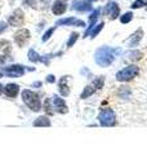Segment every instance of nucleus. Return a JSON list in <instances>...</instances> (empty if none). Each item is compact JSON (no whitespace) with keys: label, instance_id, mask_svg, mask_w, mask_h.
<instances>
[{"label":"nucleus","instance_id":"393cba45","mask_svg":"<svg viewBox=\"0 0 147 155\" xmlns=\"http://www.w3.org/2000/svg\"><path fill=\"white\" fill-rule=\"evenodd\" d=\"M132 19H133V13H132V12H126V13H124L120 17V22L121 23H129Z\"/></svg>","mask_w":147,"mask_h":155},{"label":"nucleus","instance_id":"423d86ee","mask_svg":"<svg viewBox=\"0 0 147 155\" xmlns=\"http://www.w3.org/2000/svg\"><path fill=\"white\" fill-rule=\"evenodd\" d=\"M13 36H14V43H16L18 47H24L28 43V40H30L31 34L27 28H21V30H18Z\"/></svg>","mask_w":147,"mask_h":155},{"label":"nucleus","instance_id":"9b49d317","mask_svg":"<svg viewBox=\"0 0 147 155\" xmlns=\"http://www.w3.org/2000/svg\"><path fill=\"white\" fill-rule=\"evenodd\" d=\"M72 9L77 12H88L92 11V3L90 2H85V0H77L72 4Z\"/></svg>","mask_w":147,"mask_h":155},{"label":"nucleus","instance_id":"2eb2a0df","mask_svg":"<svg viewBox=\"0 0 147 155\" xmlns=\"http://www.w3.org/2000/svg\"><path fill=\"white\" fill-rule=\"evenodd\" d=\"M142 38H143V31H142V28H138V30H136L134 34L129 38V40H128V44L129 47H137L141 43L142 40Z\"/></svg>","mask_w":147,"mask_h":155},{"label":"nucleus","instance_id":"20e7f679","mask_svg":"<svg viewBox=\"0 0 147 155\" xmlns=\"http://www.w3.org/2000/svg\"><path fill=\"white\" fill-rule=\"evenodd\" d=\"M98 123L102 127H114L116 124V114L111 107H105L98 114Z\"/></svg>","mask_w":147,"mask_h":155},{"label":"nucleus","instance_id":"f704fd0d","mask_svg":"<svg viewBox=\"0 0 147 155\" xmlns=\"http://www.w3.org/2000/svg\"><path fill=\"white\" fill-rule=\"evenodd\" d=\"M39 2H41V3H48L49 0H39Z\"/></svg>","mask_w":147,"mask_h":155},{"label":"nucleus","instance_id":"c756f323","mask_svg":"<svg viewBox=\"0 0 147 155\" xmlns=\"http://www.w3.org/2000/svg\"><path fill=\"white\" fill-rule=\"evenodd\" d=\"M7 27H8V23L7 22H4V21L0 22V34H3L4 31H5Z\"/></svg>","mask_w":147,"mask_h":155},{"label":"nucleus","instance_id":"7c9ffc66","mask_svg":"<svg viewBox=\"0 0 147 155\" xmlns=\"http://www.w3.org/2000/svg\"><path fill=\"white\" fill-rule=\"evenodd\" d=\"M47 81H48V83H51V84H53V83H56V78H54V75H48L47 76V79H45Z\"/></svg>","mask_w":147,"mask_h":155},{"label":"nucleus","instance_id":"39448f33","mask_svg":"<svg viewBox=\"0 0 147 155\" xmlns=\"http://www.w3.org/2000/svg\"><path fill=\"white\" fill-rule=\"evenodd\" d=\"M34 71L35 67H26V66H22V65H18V64H14V65H9L7 67H3L2 69V75H5L8 78H19L24 75L26 71Z\"/></svg>","mask_w":147,"mask_h":155},{"label":"nucleus","instance_id":"4be33fe9","mask_svg":"<svg viewBox=\"0 0 147 155\" xmlns=\"http://www.w3.org/2000/svg\"><path fill=\"white\" fill-rule=\"evenodd\" d=\"M27 57H28V60H30L31 62H41V57L43 56H40L38 52H35L34 49H30L28 51Z\"/></svg>","mask_w":147,"mask_h":155},{"label":"nucleus","instance_id":"bb28decb","mask_svg":"<svg viewBox=\"0 0 147 155\" xmlns=\"http://www.w3.org/2000/svg\"><path fill=\"white\" fill-rule=\"evenodd\" d=\"M54 30H56V27H52V28H49V30H47L45 32H44V35H43V38H41V40H43V41H48L49 39H51V36L53 35Z\"/></svg>","mask_w":147,"mask_h":155},{"label":"nucleus","instance_id":"7ed1b4c3","mask_svg":"<svg viewBox=\"0 0 147 155\" xmlns=\"http://www.w3.org/2000/svg\"><path fill=\"white\" fill-rule=\"evenodd\" d=\"M139 74V67L136 66V65H129L124 67V69H121L116 72V80L117 81H121V83H126V81H130L132 79H134V78Z\"/></svg>","mask_w":147,"mask_h":155},{"label":"nucleus","instance_id":"9d476101","mask_svg":"<svg viewBox=\"0 0 147 155\" xmlns=\"http://www.w3.org/2000/svg\"><path fill=\"white\" fill-rule=\"evenodd\" d=\"M105 12H106L107 16L110 17V19H116L117 17H119V14H120V8H119V5H117L116 3L110 2L106 5Z\"/></svg>","mask_w":147,"mask_h":155},{"label":"nucleus","instance_id":"f257e3e1","mask_svg":"<svg viewBox=\"0 0 147 155\" xmlns=\"http://www.w3.org/2000/svg\"><path fill=\"white\" fill-rule=\"evenodd\" d=\"M117 49H112L110 47H101L96 51L94 60L96 64L101 67H109L110 65L114 64L115 61V53Z\"/></svg>","mask_w":147,"mask_h":155},{"label":"nucleus","instance_id":"a878e982","mask_svg":"<svg viewBox=\"0 0 147 155\" xmlns=\"http://www.w3.org/2000/svg\"><path fill=\"white\" fill-rule=\"evenodd\" d=\"M77 39H79V34H77V32H72L70 35V39L67 40V48H71L76 43Z\"/></svg>","mask_w":147,"mask_h":155},{"label":"nucleus","instance_id":"2f4dec72","mask_svg":"<svg viewBox=\"0 0 147 155\" xmlns=\"http://www.w3.org/2000/svg\"><path fill=\"white\" fill-rule=\"evenodd\" d=\"M5 61H7V57L5 56H0V66L5 64Z\"/></svg>","mask_w":147,"mask_h":155},{"label":"nucleus","instance_id":"dca6fc26","mask_svg":"<svg viewBox=\"0 0 147 155\" xmlns=\"http://www.w3.org/2000/svg\"><path fill=\"white\" fill-rule=\"evenodd\" d=\"M32 125L34 127H51L52 122L47 115H41V116H39V118H36L35 120H34Z\"/></svg>","mask_w":147,"mask_h":155},{"label":"nucleus","instance_id":"412c9836","mask_svg":"<svg viewBox=\"0 0 147 155\" xmlns=\"http://www.w3.org/2000/svg\"><path fill=\"white\" fill-rule=\"evenodd\" d=\"M92 85L94 87L97 91L102 89V88H103V85H105V76H97V78H94L93 81H92Z\"/></svg>","mask_w":147,"mask_h":155},{"label":"nucleus","instance_id":"473e14b6","mask_svg":"<svg viewBox=\"0 0 147 155\" xmlns=\"http://www.w3.org/2000/svg\"><path fill=\"white\" fill-rule=\"evenodd\" d=\"M32 87H34V88H40V87H41V81H35V83L32 84Z\"/></svg>","mask_w":147,"mask_h":155},{"label":"nucleus","instance_id":"ddd939ff","mask_svg":"<svg viewBox=\"0 0 147 155\" xmlns=\"http://www.w3.org/2000/svg\"><path fill=\"white\" fill-rule=\"evenodd\" d=\"M67 79L68 76H62L58 81V91H60V94L62 97H67L70 94V87L67 84Z\"/></svg>","mask_w":147,"mask_h":155},{"label":"nucleus","instance_id":"6ab92c4d","mask_svg":"<svg viewBox=\"0 0 147 155\" xmlns=\"http://www.w3.org/2000/svg\"><path fill=\"white\" fill-rule=\"evenodd\" d=\"M96 91H97V89H96V88H94V87H93L92 84H90V85H87L85 88H84V91L81 92V94H80V98H81V100L89 98L90 96H93V94L96 93Z\"/></svg>","mask_w":147,"mask_h":155},{"label":"nucleus","instance_id":"5701e85b","mask_svg":"<svg viewBox=\"0 0 147 155\" xmlns=\"http://www.w3.org/2000/svg\"><path fill=\"white\" fill-rule=\"evenodd\" d=\"M0 51L4 52V54L5 53H9L12 51V44H11V41H8V40H0Z\"/></svg>","mask_w":147,"mask_h":155},{"label":"nucleus","instance_id":"1a4fd4ad","mask_svg":"<svg viewBox=\"0 0 147 155\" xmlns=\"http://www.w3.org/2000/svg\"><path fill=\"white\" fill-rule=\"evenodd\" d=\"M56 25L57 26H79V27H84L85 22L81 21V19H77L75 17H68V18L58 19Z\"/></svg>","mask_w":147,"mask_h":155},{"label":"nucleus","instance_id":"aec40b11","mask_svg":"<svg viewBox=\"0 0 147 155\" xmlns=\"http://www.w3.org/2000/svg\"><path fill=\"white\" fill-rule=\"evenodd\" d=\"M103 26H105V22H101V23H98V25H96V26H93L92 28H90V31H89V34H88V36H90L92 39L93 38H96L98 34L101 32V30L103 28Z\"/></svg>","mask_w":147,"mask_h":155},{"label":"nucleus","instance_id":"f3484780","mask_svg":"<svg viewBox=\"0 0 147 155\" xmlns=\"http://www.w3.org/2000/svg\"><path fill=\"white\" fill-rule=\"evenodd\" d=\"M126 60H129L132 62H136V61H139L142 57H143V54H142L141 51H137V49H133V51H129L128 53L125 54Z\"/></svg>","mask_w":147,"mask_h":155},{"label":"nucleus","instance_id":"c9c22d12","mask_svg":"<svg viewBox=\"0 0 147 155\" xmlns=\"http://www.w3.org/2000/svg\"><path fill=\"white\" fill-rule=\"evenodd\" d=\"M88 2H90V3H93V2H98V0H88Z\"/></svg>","mask_w":147,"mask_h":155},{"label":"nucleus","instance_id":"f8f14e48","mask_svg":"<svg viewBox=\"0 0 147 155\" xmlns=\"http://www.w3.org/2000/svg\"><path fill=\"white\" fill-rule=\"evenodd\" d=\"M66 9H67V4L63 2V0H56L52 5V12H53V14H56V16L63 14L66 12Z\"/></svg>","mask_w":147,"mask_h":155},{"label":"nucleus","instance_id":"a211bd4d","mask_svg":"<svg viewBox=\"0 0 147 155\" xmlns=\"http://www.w3.org/2000/svg\"><path fill=\"white\" fill-rule=\"evenodd\" d=\"M117 96L122 100H129V97L132 96V89L126 85H122L119 88V91H117Z\"/></svg>","mask_w":147,"mask_h":155},{"label":"nucleus","instance_id":"f03ea898","mask_svg":"<svg viewBox=\"0 0 147 155\" xmlns=\"http://www.w3.org/2000/svg\"><path fill=\"white\" fill-rule=\"evenodd\" d=\"M22 101L28 106V109L32 111H40L41 110V101L40 96L35 92H32L30 89H24L22 91Z\"/></svg>","mask_w":147,"mask_h":155},{"label":"nucleus","instance_id":"c85d7f7f","mask_svg":"<svg viewBox=\"0 0 147 155\" xmlns=\"http://www.w3.org/2000/svg\"><path fill=\"white\" fill-rule=\"evenodd\" d=\"M23 4L30 5L31 8H35L36 7V0H23Z\"/></svg>","mask_w":147,"mask_h":155},{"label":"nucleus","instance_id":"4468645a","mask_svg":"<svg viewBox=\"0 0 147 155\" xmlns=\"http://www.w3.org/2000/svg\"><path fill=\"white\" fill-rule=\"evenodd\" d=\"M4 94H5L7 97H9V98H14L18 92H19V85L18 84H14V83H9L7 84L5 87H4Z\"/></svg>","mask_w":147,"mask_h":155},{"label":"nucleus","instance_id":"0eeeda50","mask_svg":"<svg viewBox=\"0 0 147 155\" xmlns=\"http://www.w3.org/2000/svg\"><path fill=\"white\" fill-rule=\"evenodd\" d=\"M8 23L11 26H16V27H19L22 26L24 23V13L22 9H16L13 12V14L8 19Z\"/></svg>","mask_w":147,"mask_h":155},{"label":"nucleus","instance_id":"b1692460","mask_svg":"<svg viewBox=\"0 0 147 155\" xmlns=\"http://www.w3.org/2000/svg\"><path fill=\"white\" fill-rule=\"evenodd\" d=\"M54 107H53V104H52V100L51 98H45V101H44V111L48 114V115H52L53 113H54V110H53Z\"/></svg>","mask_w":147,"mask_h":155},{"label":"nucleus","instance_id":"72a5a7b5","mask_svg":"<svg viewBox=\"0 0 147 155\" xmlns=\"http://www.w3.org/2000/svg\"><path fill=\"white\" fill-rule=\"evenodd\" d=\"M3 91H4V87H3V84H0V94L3 93Z\"/></svg>","mask_w":147,"mask_h":155},{"label":"nucleus","instance_id":"cd10ccee","mask_svg":"<svg viewBox=\"0 0 147 155\" xmlns=\"http://www.w3.org/2000/svg\"><path fill=\"white\" fill-rule=\"evenodd\" d=\"M147 5V0H136V2L132 4V8L133 9H138V8H142Z\"/></svg>","mask_w":147,"mask_h":155},{"label":"nucleus","instance_id":"6e6552de","mask_svg":"<svg viewBox=\"0 0 147 155\" xmlns=\"http://www.w3.org/2000/svg\"><path fill=\"white\" fill-rule=\"evenodd\" d=\"M52 104H53V107H54L56 113H60V114H67L68 113V107L65 102V100L61 98L60 96H53Z\"/></svg>","mask_w":147,"mask_h":155}]
</instances>
